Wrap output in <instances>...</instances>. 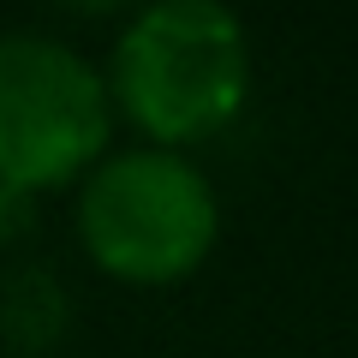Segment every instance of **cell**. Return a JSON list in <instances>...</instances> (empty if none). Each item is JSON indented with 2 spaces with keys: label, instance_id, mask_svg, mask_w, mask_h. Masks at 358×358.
<instances>
[{
  "label": "cell",
  "instance_id": "6da1fadb",
  "mask_svg": "<svg viewBox=\"0 0 358 358\" xmlns=\"http://www.w3.org/2000/svg\"><path fill=\"white\" fill-rule=\"evenodd\" d=\"M251 54L245 30L227 6L209 0H167L131 18L114 48L120 108L155 143H185L221 131L245 102Z\"/></svg>",
  "mask_w": 358,
  "mask_h": 358
},
{
  "label": "cell",
  "instance_id": "7a4b0ae2",
  "mask_svg": "<svg viewBox=\"0 0 358 358\" xmlns=\"http://www.w3.org/2000/svg\"><path fill=\"white\" fill-rule=\"evenodd\" d=\"M84 245L90 257L138 287H167L209 257L221 209L209 179L173 150H131L96 167L84 185Z\"/></svg>",
  "mask_w": 358,
  "mask_h": 358
},
{
  "label": "cell",
  "instance_id": "3957f363",
  "mask_svg": "<svg viewBox=\"0 0 358 358\" xmlns=\"http://www.w3.org/2000/svg\"><path fill=\"white\" fill-rule=\"evenodd\" d=\"M108 143V90L84 54L42 36H0V179L66 185Z\"/></svg>",
  "mask_w": 358,
  "mask_h": 358
},
{
  "label": "cell",
  "instance_id": "277c9868",
  "mask_svg": "<svg viewBox=\"0 0 358 358\" xmlns=\"http://www.w3.org/2000/svg\"><path fill=\"white\" fill-rule=\"evenodd\" d=\"M66 329V299L60 287L48 281V275H13L6 281V293H0V334L18 346V352H42V346H54Z\"/></svg>",
  "mask_w": 358,
  "mask_h": 358
},
{
  "label": "cell",
  "instance_id": "5b68a950",
  "mask_svg": "<svg viewBox=\"0 0 358 358\" xmlns=\"http://www.w3.org/2000/svg\"><path fill=\"white\" fill-rule=\"evenodd\" d=\"M30 221H36V192H24V185H13V179H0V245L18 239Z\"/></svg>",
  "mask_w": 358,
  "mask_h": 358
}]
</instances>
